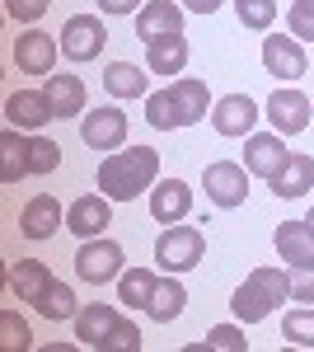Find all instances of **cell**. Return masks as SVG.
Wrapping results in <instances>:
<instances>
[{"label":"cell","mask_w":314,"mask_h":352,"mask_svg":"<svg viewBox=\"0 0 314 352\" xmlns=\"http://www.w3.org/2000/svg\"><path fill=\"white\" fill-rule=\"evenodd\" d=\"M159 179V151L155 146H131V151H108L99 164V192L113 202H131Z\"/></svg>","instance_id":"obj_1"},{"label":"cell","mask_w":314,"mask_h":352,"mask_svg":"<svg viewBox=\"0 0 314 352\" xmlns=\"http://www.w3.org/2000/svg\"><path fill=\"white\" fill-rule=\"evenodd\" d=\"M202 254H207V240H202V230H197V226H169V230L155 240V263L164 272L197 268V263H202Z\"/></svg>","instance_id":"obj_2"},{"label":"cell","mask_w":314,"mask_h":352,"mask_svg":"<svg viewBox=\"0 0 314 352\" xmlns=\"http://www.w3.org/2000/svg\"><path fill=\"white\" fill-rule=\"evenodd\" d=\"M76 272H80V282H89V287L117 282V277H122V244L104 240V235L85 240V244H80V254H76Z\"/></svg>","instance_id":"obj_3"},{"label":"cell","mask_w":314,"mask_h":352,"mask_svg":"<svg viewBox=\"0 0 314 352\" xmlns=\"http://www.w3.org/2000/svg\"><path fill=\"white\" fill-rule=\"evenodd\" d=\"M249 169L235 160H211L207 169H202V188H207V197L216 202V207H244V197H249Z\"/></svg>","instance_id":"obj_4"},{"label":"cell","mask_w":314,"mask_h":352,"mask_svg":"<svg viewBox=\"0 0 314 352\" xmlns=\"http://www.w3.org/2000/svg\"><path fill=\"white\" fill-rule=\"evenodd\" d=\"M104 43H108V28L94 14H71L61 24V56L66 61H94L104 52Z\"/></svg>","instance_id":"obj_5"},{"label":"cell","mask_w":314,"mask_h":352,"mask_svg":"<svg viewBox=\"0 0 314 352\" xmlns=\"http://www.w3.org/2000/svg\"><path fill=\"white\" fill-rule=\"evenodd\" d=\"M262 118L272 122V132H282V136H295V132H305L310 127V99L300 94V89H272V99H267V109H262Z\"/></svg>","instance_id":"obj_6"},{"label":"cell","mask_w":314,"mask_h":352,"mask_svg":"<svg viewBox=\"0 0 314 352\" xmlns=\"http://www.w3.org/2000/svg\"><path fill=\"white\" fill-rule=\"evenodd\" d=\"M113 226V197L108 192H85L66 207V230H76L80 240H94Z\"/></svg>","instance_id":"obj_7"},{"label":"cell","mask_w":314,"mask_h":352,"mask_svg":"<svg viewBox=\"0 0 314 352\" xmlns=\"http://www.w3.org/2000/svg\"><path fill=\"white\" fill-rule=\"evenodd\" d=\"M56 52H61V43H56L52 33L28 28V33H19V43H14V66H19L24 76H52Z\"/></svg>","instance_id":"obj_8"},{"label":"cell","mask_w":314,"mask_h":352,"mask_svg":"<svg viewBox=\"0 0 314 352\" xmlns=\"http://www.w3.org/2000/svg\"><path fill=\"white\" fill-rule=\"evenodd\" d=\"M287 136L282 132H254L244 136V169L254 174V179H272L282 164H287Z\"/></svg>","instance_id":"obj_9"},{"label":"cell","mask_w":314,"mask_h":352,"mask_svg":"<svg viewBox=\"0 0 314 352\" xmlns=\"http://www.w3.org/2000/svg\"><path fill=\"white\" fill-rule=\"evenodd\" d=\"M5 118L19 132H38V127H47L56 118V109H52V99H47V89H14L5 99Z\"/></svg>","instance_id":"obj_10"},{"label":"cell","mask_w":314,"mask_h":352,"mask_svg":"<svg viewBox=\"0 0 314 352\" xmlns=\"http://www.w3.org/2000/svg\"><path fill=\"white\" fill-rule=\"evenodd\" d=\"M80 136H85V146H89V151H122V141H127V113H122V109H94V113H85Z\"/></svg>","instance_id":"obj_11"},{"label":"cell","mask_w":314,"mask_h":352,"mask_svg":"<svg viewBox=\"0 0 314 352\" xmlns=\"http://www.w3.org/2000/svg\"><path fill=\"white\" fill-rule=\"evenodd\" d=\"M262 66H267V76H277V80H300L305 71H310V56L300 47V38H262Z\"/></svg>","instance_id":"obj_12"},{"label":"cell","mask_w":314,"mask_h":352,"mask_svg":"<svg viewBox=\"0 0 314 352\" xmlns=\"http://www.w3.org/2000/svg\"><path fill=\"white\" fill-rule=\"evenodd\" d=\"M183 33V5L174 0H146L136 10V38L141 43H159V38H174Z\"/></svg>","instance_id":"obj_13"},{"label":"cell","mask_w":314,"mask_h":352,"mask_svg":"<svg viewBox=\"0 0 314 352\" xmlns=\"http://www.w3.org/2000/svg\"><path fill=\"white\" fill-rule=\"evenodd\" d=\"M258 118L262 113L249 94H225V99H216V109H211V127L221 136H254V122H258Z\"/></svg>","instance_id":"obj_14"},{"label":"cell","mask_w":314,"mask_h":352,"mask_svg":"<svg viewBox=\"0 0 314 352\" xmlns=\"http://www.w3.org/2000/svg\"><path fill=\"white\" fill-rule=\"evenodd\" d=\"M117 310L113 305H104V300H89V305H80V315H76V338H80V348H94V352H104L108 343V333L117 329Z\"/></svg>","instance_id":"obj_15"},{"label":"cell","mask_w":314,"mask_h":352,"mask_svg":"<svg viewBox=\"0 0 314 352\" xmlns=\"http://www.w3.org/2000/svg\"><path fill=\"white\" fill-rule=\"evenodd\" d=\"M192 212V188H188L183 179H164L150 188V217L159 226H179V221Z\"/></svg>","instance_id":"obj_16"},{"label":"cell","mask_w":314,"mask_h":352,"mask_svg":"<svg viewBox=\"0 0 314 352\" xmlns=\"http://www.w3.org/2000/svg\"><path fill=\"white\" fill-rule=\"evenodd\" d=\"M56 226H66L61 202H56V197H47V192H38V197L24 207V217H19V235H24V240H52Z\"/></svg>","instance_id":"obj_17"},{"label":"cell","mask_w":314,"mask_h":352,"mask_svg":"<svg viewBox=\"0 0 314 352\" xmlns=\"http://www.w3.org/2000/svg\"><path fill=\"white\" fill-rule=\"evenodd\" d=\"M52 287H56V277H52V268H47L43 258H19V263L10 268V292H14L19 300H28V305H38Z\"/></svg>","instance_id":"obj_18"},{"label":"cell","mask_w":314,"mask_h":352,"mask_svg":"<svg viewBox=\"0 0 314 352\" xmlns=\"http://www.w3.org/2000/svg\"><path fill=\"white\" fill-rule=\"evenodd\" d=\"M272 184V192L277 197H305V192L314 188V155H305V151H291L287 164L267 179Z\"/></svg>","instance_id":"obj_19"},{"label":"cell","mask_w":314,"mask_h":352,"mask_svg":"<svg viewBox=\"0 0 314 352\" xmlns=\"http://www.w3.org/2000/svg\"><path fill=\"white\" fill-rule=\"evenodd\" d=\"M277 254H282V263H314V226L310 221H282L277 226Z\"/></svg>","instance_id":"obj_20"},{"label":"cell","mask_w":314,"mask_h":352,"mask_svg":"<svg viewBox=\"0 0 314 352\" xmlns=\"http://www.w3.org/2000/svg\"><path fill=\"white\" fill-rule=\"evenodd\" d=\"M188 305V287L179 282V272H169V277H159L155 296H150V305H146V315L155 320V324H169V320H179Z\"/></svg>","instance_id":"obj_21"},{"label":"cell","mask_w":314,"mask_h":352,"mask_svg":"<svg viewBox=\"0 0 314 352\" xmlns=\"http://www.w3.org/2000/svg\"><path fill=\"white\" fill-rule=\"evenodd\" d=\"M188 66V38L174 33V38H159V43H146V71L155 76H179Z\"/></svg>","instance_id":"obj_22"},{"label":"cell","mask_w":314,"mask_h":352,"mask_svg":"<svg viewBox=\"0 0 314 352\" xmlns=\"http://www.w3.org/2000/svg\"><path fill=\"white\" fill-rule=\"evenodd\" d=\"M47 99H52L56 118H80L85 113V80L80 76H66V71H56V76H47Z\"/></svg>","instance_id":"obj_23"},{"label":"cell","mask_w":314,"mask_h":352,"mask_svg":"<svg viewBox=\"0 0 314 352\" xmlns=\"http://www.w3.org/2000/svg\"><path fill=\"white\" fill-rule=\"evenodd\" d=\"M24 174H28V136L19 127H10V132L0 136V184L14 188Z\"/></svg>","instance_id":"obj_24"},{"label":"cell","mask_w":314,"mask_h":352,"mask_svg":"<svg viewBox=\"0 0 314 352\" xmlns=\"http://www.w3.org/2000/svg\"><path fill=\"white\" fill-rule=\"evenodd\" d=\"M169 94L179 99V109H183V122H188V127L207 118V104H211L207 80H197V76H183V80H169Z\"/></svg>","instance_id":"obj_25"},{"label":"cell","mask_w":314,"mask_h":352,"mask_svg":"<svg viewBox=\"0 0 314 352\" xmlns=\"http://www.w3.org/2000/svg\"><path fill=\"white\" fill-rule=\"evenodd\" d=\"M104 89L113 99H141L146 94V71L136 61H113L104 71Z\"/></svg>","instance_id":"obj_26"},{"label":"cell","mask_w":314,"mask_h":352,"mask_svg":"<svg viewBox=\"0 0 314 352\" xmlns=\"http://www.w3.org/2000/svg\"><path fill=\"white\" fill-rule=\"evenodd\" d=\"M155 287H159V277L150 268H131L117 277V300H127L131 310H146L150 296H155Z\"/></svg>","instance_id":"obj_27"},{"label":"cell","mask_w":314,"mask_h":352,"mask_svg":"<svg viewBox=\"0 0 314 352\" xmlns=\"http://www.w3.org/2000/svg\"><path fill=\"white\" fill-rule=\"evenodd\" d=\"M146 122H150L155 132L188 127V122H183V109H179V99H174L169 89H155V94H146Z\"/></svg>","instance_id":"obj_28"},{"label":"cell","mask_w":314,"mask_h":352,"mask_svg":"<svg viewBox=\"0 0 314 352\" xmlns=\"http://www.w3.org/2000/svg\"><path fill=\"white\" fill-rule=\"evenodd\" d=\"M230 310H235V320L239 324H258V320H267L272 315V305H267V296H262L258 287L244 277V287H239L235 296H230Z\"/></svg>","instance_id":"obj_29"},{"label":"cell","mask_w":314,"mask_h":352,"mask_svg":"<svg viewBox=\"0 0 314 352\" xmlns=\"http://www.w3.org/2000/svg\"><path fill=\"white\" fill-rule=\"evenodd\" d=\"M216 348H221V352H249V338H244V329H239V324H216L207 333V343H192L188 352H216Z\"/></svg>","instance_id":"obj_30"},{"label":"cell","mask_w":314,"mask_h":352,"mask_svg":"<svg viewBox=\"0 0 314 352\" xmlns=\"http://www.w3.org/2000/svg\"><path fill=\"white\" fill-rule=\"evenodd\" d=\"M33 310H38V315H47V320H76V315H80L76 292H71V287H61V282H56V287H52L43 300H38Z\"/></svg>","instance_id":"obj_31"},{"label":"cell","mask_w":314,"mask_h":352,"mask_svg":"<svg viewBox=\"0 0 314 352\" xmlns=\"http://www.w3.org/2000/svg\"><path fill=\"white\" fill-rule=\"evenodd\" d=\"M249 282H254L262 296H267V305H272V310L291 296V282H287V272H282V268H254V272H249Z\"/></svg>","instance_id":"obj_32"},{"label":"cell","mask_w":314,"mask_h":352,"mask_svg":"<svg viewBox=\"0 0 314 352\" xmlns=\"http://www.w3.org/2000/svg\"><path fill=\"white\" fill-rule=\"evenodd\" d=\"M282 338H291L295 348H314V305H300L282 320Z\"/></svg>","instance_id":"obj_33"},{"label":"cell","mask_w":314,"mask_h":352,"mask_svg":"<svg viewBox=\"0 0 314 352\" xmlns=\"http://www.w3.org/2000/svg\"><path fill=\"white\" fill-rule=\"evenodd\" d=\"M33 343V329L19 320V310H0V348L5 352H24Z\"/></svg>","instance_id":"obj_34"},{"label":"cell","mask_w":314,"mask_h":352,"mask_svg":"<svg viewBox=\"0 0 314 352\" xmlns=\"http://www.w3.org/2000/svg\"><path fill=\"white\" fill-rule=\"evenodd\" d=\"M61 164V146L47 136H28V174H52Z\"/></svg>","instance_id":"obj_35"},{"label":"cell","mask_w":314,"mask_h":352,"mask_svg":"<svg viewBox=\"0 0 314 352\" xmlns=\"http://www.w3.org/2000/svg\"><path fill=\"white\" fill-rule=\"evenodd\" d=\"M235 14L244 28H272L277 24V0H235Z\"/></svg>","instance_id":"obj_36"},{"label":"cell","mask_w":314,"mask_h":352,"mask_svg":"<svg viewBox=\"0 0 314 352\" xmlns=\"http://www.w3.org/2000/svg\"><path fill=\"white\" fill-rule=\"evenodd\" d=\"M287 282H291V300H305V305H314V263H291Z\"/></svg>","instance_id":"obj_37"},{"label":"cell","mask_w":314,"mask_h":352,"mask_svg":"<svg viewBox=\"0 0 314 352\" xmlns=\"http://www.w3.org/2000/svg\"><path fill=\"white\" fill-rule=\"evenodd\" d=\"M287 28H291V38H300V43H314V5H295V0H291Z\"/></svg>","instance_id":"obj_38"},{"label":"cell","mask_w":314,"mask_h":352,"mask_svg":"<svg viewBox=\"0 0 314 352\" xmlns=\"http://www.w3.org/2000/svg\"><path fill=\"white\" fill-rule=\"evenodd\" d=\"M104 352H141V329L131 324V320H117V329L108 333Z\"/></svg>","instance_id":"obj_39"},{"label":"cell","mask_w":314,"mask_h":352,"mask_svg":"<svg viewBox=\"0 0 314 352\" xmlns=\"http://www.w3.org/2000/svg\"><path fill=\"white\" fill-rule=\"evenodd\" d=\"M47 5H52V0H5V14L19 19V24H38V19L47 14Z\"/></svg>","instance_id":"obj_40"},{"label":"cell","mask_w":314,"mask_h":352,"mask_svg":"<svg viewBox=\"0 0 314 352\" xmlns=\"http://www.w3.org/2000/svg\"><path fill=\"white\" fill-rule=\"evenodd\" d=\"M146 0H99V10L104 14H131V10H141Z\"/></svg>","instance_id":"obj_41"},{"label":"cell","mask_w":314,"mask_h":352,"mask_svg":"<svg viewBox=\"0 0 314 352\" xmlns=\"http://www.w3.org/2000/svg\"><path fill=\"white\" fill-rule=\"evenodd\" d=\"M188 10H197V14H216L221 10V0H183Z\"/></svg>","instance_id":"obj_42"},{"label":"cell","mask_w":314,"mask_h":352,"mask_svg":"<svg viewBox=\"0 0 314 352\" xmlns=\"http://www.w3.org/2000/svg\"><path fill=\"white\" fill-rule=\"evenodd\" d=\"M305 221H310V226H314V207H310V217H305Z\"/></svg>","instance_id":"obj_43"},{"label":"cell","mask_w":314,"mask_h":352,"mask_svg":"<svg viewBox=\"0 0 314 352\" xmlns=\"http://www.w3.org/2000/svg\"><path fill=\"white\" fill-rule=\"evenodd\" d=\"M295 5H314V0H295Z\"/></svg>","instance_id":"obj_44"}]
</instances>
